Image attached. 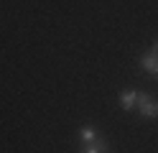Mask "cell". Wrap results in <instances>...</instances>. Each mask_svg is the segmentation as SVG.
<instances>
[{
    "mask_svg": "<svg viewBox=\"0 0 158 153\" xmlns=\"http://www.w3.org/2000/svg\"><path fill=\"white\" fill-rule=\"evenodd\" d=\"M138 107H140V115L145 120H153L158 115V102L151 95H143V92H140V97H138Z\"/></svg>",
    "mask_w": 158,
    "mask_h": 153,
    "instance_id": "obj_1",
    "label": "cell"
},
{
    "mask_svg": "<svg viewBox=\"0 0 158 153\" xmlns=\"http://www.w3.org/2000/svg\"><path fill=\"white\" fill-rule=\"evenodd\" d=\"M140 66H143L145 71H151L153 77H158V54H156V51L143 54V56H140Z\"/></svg>",
    "mask_w": 158,
    "mask_h": 153,
    "instance_id": "obj_2",
    "label": "cell"
},
{
    "mask_svg": "<svg viewBox=\"0 0 158 153\" xmlns=\"http://www.w3.org/2000/svg\"><path fill=\"white\" fill-rule=\"evenodd\" d=\"M138 97H140V92H135V89L120 92V105H123V110H133V107L138 105Z\"/></svg>",
    "mask_w": 158,
    "mask_h": 153,
    "instance_id": "obj_3",
    "label": "cell"
},
{
    "mask_svg": "<svg viewBox=\"0 0 158 153\" xmlns=\"http://www.w3.org/2000/svg\"><path fill=\"white\" fill-rule=\"evenodd\" d=\"M94 138H97V130H94V128L87 125V128L79 130V140H84V143H94Z\"/></svg>",
    "mask_w": 158,
    "mask_h": 153,
    "instance_id": "obj_4",
    "label": "cell"
},
{
    "mask_svg": "<svg viewBox=\"0 0 158 153\" xmlns=\"http://www.w3.org/2000/svg\"><path fill=\"white\" fill-rule=\"evenodd\" d=\"M105 151H107V143H105V140H100V143H94V146L84 148V151H79V153H105Z\"/></svg>",
    "mask_w": 158,
    "mask_h": 153,
    "instance_id": "obj_5",
    "label": "cell"
},
{
    "mask_svg": "<svg viewBox=\"0 0 158 153\" xmlns=\"http://www.w3.org/2000/svg\"><path fill=\"white\" fill-rule=\"evenodd\" d=\"M153 51H156V54H158V41H156V44H153Z\"/></svg>",
    "mask_w": 158,
    "mask_h": 153,
    "instance_id": "obj_6",
    "label": "cell"
}]
</instances>
